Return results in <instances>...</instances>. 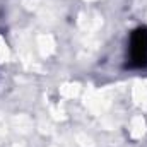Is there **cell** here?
<instances>
[{
  "label": "cell",
  "instance_id": "1",
  "mask_svg": "<svg viewBox=\"0 0 147 147\" xmlns=\"http://www.w3.org/2000/svg\"><path fill=\"white\" fill-rule=\"evenodd\" d=\"M128 67H147V28H137L130 36V58Z\"/></svg>",
  "mask_w": 147,
  "mask_h": 147
}]
</instances>
